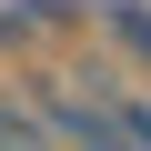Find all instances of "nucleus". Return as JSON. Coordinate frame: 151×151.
I'll use <instances>...</instances> for the list:
<instances>
[{
    "label": "nucleus",
    "instance_id": "nucleus-2",
    "mask_svg": "<svg viewBox=\"0 0 151 151\" xmlns=\"http://www.w3.org/2000/svg\"><path fill=\"white\" fill-rule=\"evenodd\" d=\"M0 151H50V121H40V101H0Z\"/></svg>",
    "mask_w": 151,
    "mask_h": 151
},
{
    "label": "nucleus",
    "instance_id": "nucleus-1",
    "mask_svg": "<svg viewBox=\"0 0 151 151\" xmlns=\"http://www.w3.org/2000/svg\"><path fill=\"white\" fill-rule=\"evenodd\" d=\"M101 40H111L141 81H151V0H111V10H101Z\"/></svg>",
    "mask_w": 151,
    "mask_h": 151
},
{
    "label": "nucleus",
    "instance_id": "nucleus-3",
    "mask_svg": "<svg viewBox=\"0 0 151 151\" xmlns=\"http://www.w3.org/2000/svg\"><path fill=\"white\" fill-rule=\"evenodd\" d=\"M0 40H30V10H0Z\"/></svg>",
    "mask_w": 151,
    "mask_h": 151
}]
</instances>
